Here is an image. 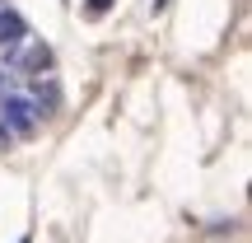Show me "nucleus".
<instances>
[{
  "label": "nucleus",
  "instance_id": "f257e3e1",
  "mask_svg": "<svg viewBox=\"0 0 252 243\" xmlns=\"http://www.w3.org/2000/svg\"><path fill=\"white\" fill-rule=\"evenodd\" d=\"M0 122L14 131V140H28V136H37V126H42V112H37V103L28 99V94H0Z\"/></svg>",
  "mask_w": 252,
  "mask_h": 243
},
{
  "label": "nucleus",
  "instance_id": "f03ea898",
  "mask_svg": "<svg viewBox=\"0 0 252 243\" xmlns=\"http://www.w3.org/2000/svg\"><path fill=\"white\" fill-rule=\"evenodd\" d=\"M24 37H28V19L19 14L14 5H0V52L24 47Z\"/></svg>",
  "mask_w": 252,
  "mask_h": 243
},
{
  "label": "nucleus",
  "instance_id": "7ed1b4c3",
  "mask_svg": "<svg viewBox=\"0 0 252 243\" xmlns=\"http://www.w3.org/2000/svg\"><path fill=\"white\" fill-rule=\"evenodd\" d=\"M9 145H14V131H9V126H5V122H0V154H5V150H9Z\"/></svg>",
  "mask_w": 252,
  "mask_h": 243
},
{
  "label": "nucleus",
  "instance_id": "20e7f679",
  "mask_svg": "<svg viewBox=\"0 0 252 243\" xmlns=\"http://www.w3.org/2000/svg\"><path fill=\"white\" fill-rule=\"evenodd\" d=\"M9 89H14V75H9L5 66H0V94H9Z\"/></svg>",
  "mask_w": 252,
  "mask_h": 243
},
{
  "label": "nucleus",
  "instance_id": "39448f33",
  "mask_svg": "<svg viewBox=\"0 0 252 243\" xmlns=\"http://www.w3.org/2000/svg\"><path fill=\"white\" fill-rule=\"evenodd\" d=\"M103 9H112V0H89V14H103Z\"/></svg>",
  "mask_w": 252,
  "mask_h": 243
},
{
  "label": "nucleus",
  "instance_id": "423d86ee",
  "mask_svg": "<svg viewBox=\"0 0 252 243\" xmlns=\"http://www.w3.org/2000/svg\"><path fill=\"white\" fill-rule=\"evenodd\" d=\"M19 243H28V234H24V239H19Z\"/></svg>",
  "mask_w": 252,
  "mask_h": 243
}]
</instances>
